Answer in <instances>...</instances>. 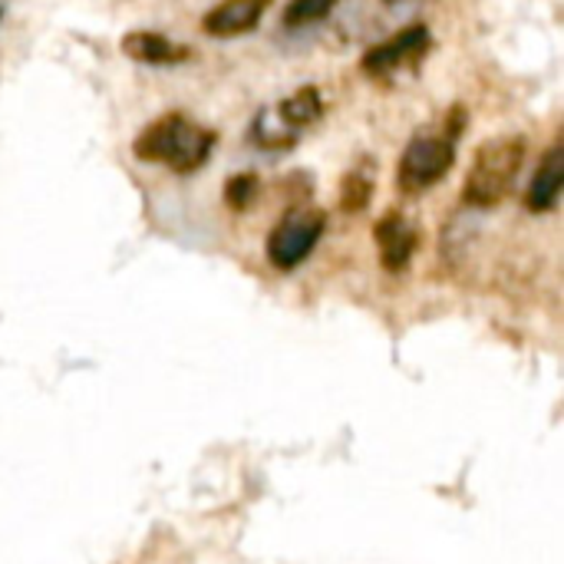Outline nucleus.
Listing matches in <instances>:
<instances>
[{
  "mask_svg": "<svg viewBox=\"0 0 564 564\" xmlns=\"http://www.w3.org/2000/svg\"><path fill=\"white\" fill-rule=\"evenodd\" d=\"M212 149H215V132L205 129V126L188 122L182 112H169V116L149 122L132 142L135 159L162 162L178 175H188V172L202 169L208 162Z\"/></svg>",
  "mask_w": 564,
  "mask_h": 564,
  "instance_id": "1",
  "label": "nucleus"
},
{
  "mask_svg": "<svg viewBox=\"0 0 564 564\" xmlns=\"http://www.w3.org/2000/svg\"><path fill=\"white\" fill-rule=\"evenodd\" d=\"M522 162H525L522 135H496V139L482 142L466 172V188H463L466 205L496 208L499 202H506L522 172Z\"/></svg>",
  "mask_w": 564,
  "mask_h": 564,
  "instance_id": "2",
  "label": "nucleus"
},
{
  "mask_svg": "<svg viewBox=\"0 0 564 564\" xmlns=\"http://www.w3.org/2000/svg\"><path fill=\"white\" fill-rule=\"evenodd\" d=\"M327 228V218L324 212L317 208H291L268 235V261L278 268V271H294L301 268L311 251L317 248L321 235Z\"/></svg>",
  "mask_w": 564,
  "mask_h": 564,
  "instance_id": "3",
  "label": "nucleus"
},
{
  "mask_svg": "<svg viewBox=\"0 0 564 564\" xmlns=\"http://www.w3.org/2000/svg\"><path fill=\"white\" fill-rule=\"evenodd\" d=\"M456 162V142L443 135H416L397 165V185L406 195H420L446 178V172Z\"/></svg>",
  "mask_w": 564,
  "mask_h": 564,
  "instance_id": "4",
  "label": "nucleus"
},
{
  "mask_svg": "<svg viewBox=\"0 0 564 564\" xmlns=\"http://www.w3.org/2000/svg\"><path fill=\"white\" fill-rule=\"evenodd\" d=\"M426 50H430V30L426 26H410V30H400L397 36H390L387 43L370 46L360 66L370 76H387V73L400 69L403 63L423 56Z\"/></svg>",
  "mask_w": 564,
  "mask_h": 564,
  "instance_id": "5",
  "label": "nucleus"
},
{
  "mask_svg": "<svg viewBox=\"0 0 564 564\" xmlns=\"http://www.w3.org/2000/svg\"><path fill=\"white\" fill-rule=\"evenodd\" d=\"M373 238H377V251H380V264L390 271V274H400L410 268L413 261V251H416V225L403 215H383L373 228Z\"/></svg>",
  "mask_w": 564,
  "mask_h": 564,
  "instance_id": "6",
  "label": "nucleus"
},
{
  "mask_svg": "<svg viewBox=\"0 0 564 564\" xmlns=\"http://www.w3.org/2000/svg\"><path fill=\"white\" fill-rule=\"evenodd\" d=\"M268 10V0H221L212 7L202 20V30L218 40H231L241 33H251Z\"/></svg>",
  "mask_w": 564,
  "mask_h": 564,
  "instance_id": "7",
  "label": "nucleus"
},
{
  "mask_svg": "<svg viewBox=\"0 0 564 564\" xmlns=\"http://www.w3.org/2000/svg\"><path fill=\"white\" fill-rule=\"evenodd\" d=\"M562 188L564 149L562 142H555V145L545 152V159H542V165H539V172H535V178H532V185H529V192H525V208L535 212V215L552 212V208L558 205V198H562Z\"/></svg>",
  "mask_w": 564,
  "mask_h": 564,
  "instance_id": "8",
  "label": "nucleus"
},
{
  "mask_svg": "<svg viewBox=\"0 0 564 564\" xmlns=\"http://www.w3.org/2000/svg\"><path fill=\"white\" fill-rule=\"evenodd\" d=\"M122 53L129 59L152 63V66H172V63L188 59V50L185 46H178L169 36L152 33V30H132V33H126L122 36Z\"/></svg>",
  "mask_w": 564,
  "mask_h": 564,
  "instance_id": "9",
  "label": "nucleus"
},
{
  "mask_svg": "<svg viewBox=\"0 0 564 564\" xmlns=\"http://www.w3.org/2000/svg\"><path fill=\"white\" fill-rule=\"evenodd\" d=\"M274 112L281 116V122H284L288 129H294V132L301 135L307 126H314V122L321 119L324 99H321V93H317L314 86H304V89H297L294 96H288L284 102H278Z\"/></svg>",
  "mask_w": 564,
  "mask_h": 564,
  "instance_id": "10",
  "label": "nucleus"
},
{
  "mask_svg": "<svg viewBox=\"0 0 564 564\" xmlns=\"http://www.w3.org/2000/svg\"><path fill=\"white\" fill-rule=\"evenodd\" d=\"M251 139H254V145H261V149H268V152H281V149H291L301 135H297L294 129H288L274 109H261V112L254 116Z\"/></svg>",
  "mask_w": 564,
  "mask_h": 564,
  "instance_id": "11",
  "label": "nucleus"
},
{
  "mask_svg": "<svg viewBox=\"0 0 564 564\" xmlns=\"http://www.w3.org/2000/svg\"><path fill=\"white\" fill-rule=\"evenodd\" d=\"M337 3H340V0H291L288 10H284V23H288L291 30L311 26V23L324 20Z\"/></svg>",
  "mask_w": 564,
  "mask_h": 564,
  "instance_id": "12",
  "label": "nucleus"
},
{
  "mask_svg": "<svg viewBox=\"0 0 564 564\" xmlns=\"http://www.w3.org/2000/svg\"><path fill=\"white\" fill-rule=\"evenodd\" d=\"M370 195H373V182L360 172H350L344 178V188H340V205L347 212H364L370 205Z\"/></svg>",
  "mask_w": 564,
  "mask_h": 564,
  "instance_id": "13",
  "label": "nucleus"
},
{
  "mask_svg": "<svg viewBox=\"0 0 564 564\" xmlns=\"http://www.w3.org/2000/svg\"><path fill=\"white\" fill-rule=\"evenodd\" d=\"M254 198H258V175H235V178H228V185H225V202H228L235 212L251 208Z\"/></svg>",
  "mask_w": 564,
  "mask_h": 564,
  "instance_id": "14",
  "label": "nucleus"
},
{
  "mask_svg": "<svg viewBox=\"0 0 564 564\" xmlns=\"http://www.w3.org/2000/svg\"><path fill=\"white\" fill-rule=\"evenodd\" d=\"M387 3H397V0H387Z\"/></svg>",
  "mask_w": 564,
  "mask_h": 564,
  "instance_id": "15",
  "label": "nucleus"
},
{
  "mask_svg": "<svg viewBox=\"0 0 564 564\" xmlns=\"http://www.w3.org/2000/svg\"><path fill=\"white\" fill-rule=\"evenodd\" d=\"M0 13H3V10H0Z\"/></svg>",
  "mask_w": 564,
  "mask_h": 564,
  "instance_id": "16",
  "label": "nucleus"
}]
</instances>
